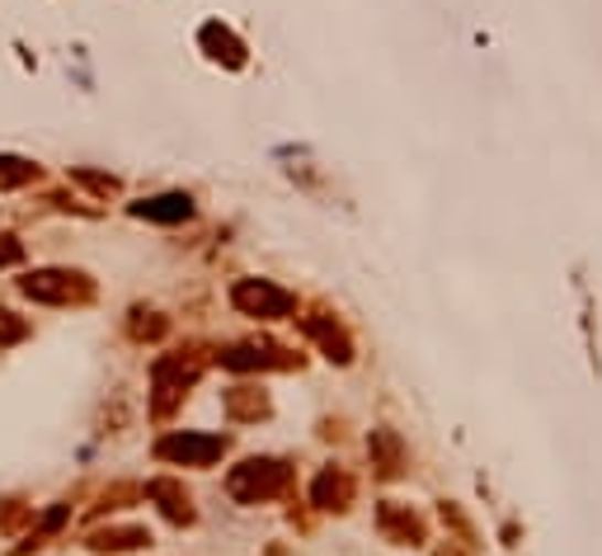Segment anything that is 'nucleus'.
Listing matches in <instances>:
<instances>
[{
	"instance_id": "obj_1",
	"label": "nucleus",
	"mask_w": 602,
	"mask_h": 556,
	"mask_svg": "<svg viewBox=\"0 0 602 556\" xmlns=\"http://www.w3.org/2000/svg\"><path fill=\"white\" fill-rule=\"evenodd\" d=\"M20 292H24V298H33V302L71 307V302H90L95 284L85 274H71V269H39V274L20 278Z\"/></svg>"
},
{
	"instance_id": "obj_2",
	"label": "nucleus",
	"mask_w": 602,
	"mask_h": 556,
	"mask_svg": "<svg viewBox=\"0 0 602 556\" xmlns=\"http://www.w3.org/2000/svg\"><path fill=\"white\" fill-rule=\"evenodd\" d=\"M226 491H232L240 505H259V500H273L278 491H288V467L273 458H250L240 462L232 477H226Z\"/></svg>"
},
{
	"instance_id": "obj_3",
	"label": "nucleus",
	"mask_w": 602,
	"mask_h": 556,
	"mask_svg": "<svg viewBox=\"0 0 602 556\" xmlns=\"http://www.w3.org/2000/svg\"><path fill=\"white\" fill-rule=\"evenodd\" d=\"M198 368H203L198 344H193V350H180V354H165L161 363H155V420H165V415L174 410V402H180L184 387L198 377Z\"/></svg>"
},
{
	"instance_id": "obj_4",
	"label": "nucleus",
	"mask_w": 602,
	"mask_h": 556,
	"mask_svg": "<svg viewBox=\"0 0 602 556\" xmlns=\"http://www.w3.org/2000/svg\"><path fill=\"white\" fill-rule=\"evenodd\" d=\"M232 302L245 311V317H259V321H278L297 307L292 292L269 284V278H240V284L232 288Z\"/></svg>"
},
{
	"instance_id": "obj_5",
	"label": "nucleus",
	"mask_w": 602,
	"mask_h": 556,
	"mask_svg": "<svg viewBox=\"0 0 602 556\" xmlns=\"http://www.w3.org/2000/svg\"><path fill=\"white\" fill-rule=\"evenodd\" d=\"M222 453H226V439H217V434H165L155 443V458L180 462V467H212Z\"/></svg>"
},
{
	"instance_id": "obj_6",
	"label": "nucleus",
	"mask_w": 602,
	"mask_h": 556,
	"mask_svg": "<svg viewBox=\"0 0 602 556\" xmlns=\"http://www.w3.org/2000/svg\"><path fill=\"white\" fill-rule=\"evenodd\" d=\"M222 363H226V368H236V373H245V368H292L297 359L288 350H278V344H236V350L222 354Z\"/></svg>"
},
{
	"instance_id": "obj_7",
	"label": "nucleus",
	"mask_w": 602,
	"mask_h": 556,
	"mask_svg": "<svg viewBox=\"0 0 602 556\" xmlns=\"http://www.w3.org/2000/svg\"><path fill=\"white\" fill-rule=\"evenodd\" d=\"M311 500H315L321 510H348V500H353V477L340 472V467H330V472L315 477Z\"/></svg>"
},
{
	"instance_id": "obj_8",
	"label": "nucleus",
	"mask_w": 602,
	"mask_h": 556,
	"mask_svg": "<svg viewBox=\"0 0 602 556\" xmlns=\"http://www.w3.org/2000/svg\"><path fill=\"white\" fill-rule=\"evenodd\" d=\"M132 217H147V222H189L193 217V203H189V194H155V199L132 203Z\"/></svg>"
},
{
	"instance_id": "obj_9",
	"label": "nucleus",
	"mask_w": 602,
	"mask_h": 556,
	"mask_svg": "<svg viewBox=\"0 0 602 556\" xmlns=\"http://www.w3.org/2000/svg\"><path fill=\"white\" fill-rule=\"evenodd\" d=\"M147 495H151V500H161L165 518H174V524H193V505H189V491H184L180 481L161 477V481H151V485H147Z\"/></svg>"
},
{
	"instance_id": "obj_10",
	"label": "nucleus",
	"mask_w": 602,
	"mask_h": 556,
	"mask_svg": "<svg viewBox=\"0 0 602 556\" xmlns=\"http://www.w3.org/2000/svg\"><path fill=\"white\" fill-rule=\"evenodd\" d=\"M301 325H307V335H311V340H321V350H325L334 363H348V359H353L348 335H344L340 325H334V317H307Z\"/></svg>"
},
{
	"instance_id": "obj_11",
	"label": "nucleus",
	"mask_w": 602,
	"mask_h": 556,
	"mask_svg": "<svg viewBox=\"0 0 602 556\" xmlns=\"http://www.w3.org/2000/svg\"><path fill=\"white\" fill-rule=\"evenodd\" d=\"M141 543H151L147 528H95L85 547H90V552H132Z\"/></svg>"
},
{
	"instance_id": "obj_12",
	"label": "nucleus",
	"mask_w": 602,
	"mask_h": 556,
	"mask_svg": "<svg viewBox=\"0 0 602 556\" xmlns=\"http://www.w3.org/2000/svg\"><path fill=\"white\" fill-rule=\"evenodd\" d=\"M226 410H232V420H264L269 415V396L255 387H236L226 392Z\"/></svg>"
},
{
	"instance_id": "obj_13",
	"label": "nucleus",
	"mask_w": 602,
	"mask_h": 556,
	"mask_svg": "<svg viewBox=\"0 0 602 556\" xmlns=\"http://www.w3.org/2000/svg\"><path fill=\"white\" fill-rule=\"evenodd\" d=\"M203 47H207L217 62H226V66H240V62H245L240 39H232V33H226L222 24H207V29H203Z\"/></svg>"
},
{
	"instance_id": "obj_14",
	"label": "nucleus",
	"mask_w": 602,
	"mask_h": 556,
	"mask_svg": "<svg viewBox=\"0 0 602 556\" xmlns=\"http://www.w3.org/2000/svg\"><path fill=\"white\" fill-rule=\"evenodd\" d=\"M66 518H71V505H52V510L43 514V524L29 533V543H24V547H14V556H29V552H39V547L47 543V537H57V533H62V524H66Z\"/></svg>"
},
{
	"instance_id": "obj_15",
	"label": "nucleus",
	"mask_w": 602,
	"mask_h": 556,
	"mask_svg": "<svg viewBox=\"0 0 602 556\" xmlns=\"http://www.w3.org/2000/svg\"><path fill=\"white\" fill-rule=\"evenodd\" d=\"M39 180V165L24 161V156H0V189H24Z\"/></svg>"
},
{
	"instance_id": "obj_16",
	"label": "nucleus",
	"mask_w": 602,
	"mask_h": 556,
	"mask_svg": "<svg viewBox=\"0 0 602 556\" xmlns=\"http://www.w3.org/2000/svg\"><path fill=\"white\" fill-rule=\"evenodd\" d=\"M128 330H132V340H161L165 330H170V321L161 317V311H132V321H128Z\"/></svg>"
},
{
	"instance_id": "obj_17",
	"label": "nucleus",
	"mask_w": 602,
	"mask_h": 556,
	"mask_svg": "<svg viewBox=\"0 0 602 556\" xmlns=\"http://www.w3.org/2000/svg\"><path fill=\"white\" fill-rule=\"evenodd\" d=\"M372 453H377L381 462V477H396L400 472V443H396V434H372Z\"/></svg>"
},
{
	"instance_id": "obj_18",
	"label": "nucleus",
	"mask_w": 602,
	"mask_h": 556,
	"mask_svg": "<svg viewBox=\"0 0 602 556\" xmlns=\"http://www.w3.org/2000/svg\"><path fill=\"white\" fill-rule=\"evenodd\" d=\"M381 528L396 537V543H410V537H419V518L415 514H400L396 505H386L381 510Z\"/></svg>"
},
{
	"instance_id": "obj_19",
	"label": "nucleus",
	"mask_w": 602,
	"mask_h": 556,
	"mask_svg": "<svg viewBox=\"0 0 602 556\" xmlns=\"http://www.w3.org/2000/svg\"><path fill=\"white\" fill-rule=\"evenodd\" d=\"M33 510L24 505V500H0V533H14L20 524H29Z\"/></svg>"
},
{
	"instance_id": "obj_20",
	"label": "nucleus",
	"mask_w": 602,
	"mask_h": 556,
	"mask_svg": "<svg viewBox=\"0 0 602 556\" xmlns=\"http://www.w3.org/2000/svg\"><path fill=\"white\" fill-rule=\"evenodd\" d=\"M20 340H29V321L0 307V344H20Z\"/></svg>"
},
{
	"instance_id": "obj_21",
	"label": "nucleus",
	"mask_w": 602,
	"mask_h": 556,
	"mask_svg": "<svg viewBox=\"0 0 602 556\" xmlns=\"http://www.w3.org/2000/svg\"><path fill=\"white\" fill-rule=\"evenodd\" d=\"M76 180L80 184H90L99 199H109V194H118V180L114 175H95V170H76Z\"/></svg>"
},
{
	"instance_id": "obj_22",
	"label": "nucleus",
	"mask_w": 602,
	"mask_h": 556,
	"mask_svg": "<svg viewBox=\"0 0 602 556\" xmlns=\"http://www.w3.org/2000/svg\"><path fill=\"white\" fill-rule=\"evenodd\" d=\"M20 259H24L20 240H14V236H0V269H6V265H20Z\"/></svg>"
}]
</instances>
